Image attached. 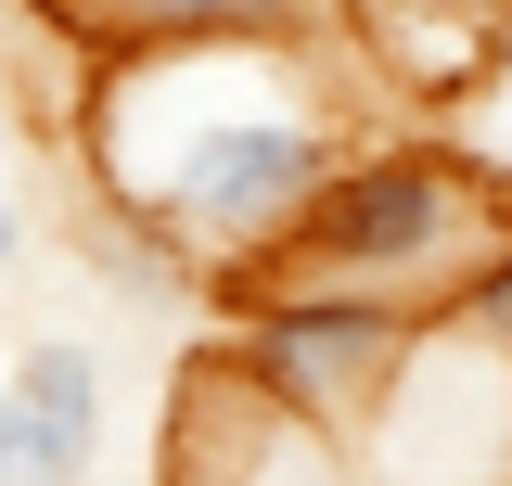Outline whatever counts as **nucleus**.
<instances>
[{
  "mask_svg": "<svg viewBox=\"0 0 512 486\" xmlns=\"http://www.w3.org/2000/svg\"><path fill=\"white\" fill-rule=\"evenodd\" d=\"M90 180L116 218L167 231L192 269L256 282L308 231L333 167L359 154V64L346 39H167L90 52Z\"/></svg>",
  "mask_w": 512,
  "mask_h": 486,
  "instance_id": "1",
  "label": "nucleus"
},
{
  "mask_svg": "<svg viewBox=\"0 0 512 486\" xmlns=\"http://www.w3.org/2000/svg\"><path fill=\"white\" fill-rule=\"evenodd\" d=\"M500 231H512V167L461 154V141H359L308 205V231L256 282H346V295H397L436 320Z\"/></svg>",
  "mask_w": 512,
  "mask_h": 486,
  "instance_id": "2",
  "label": "nucleus"
},
{
  "mask_svg": "<svg viewBox=\"0 0 512 486\" xmlns=\"http://www.w3.org/2000/svg\"><path fill=\"white\" fill-rule=\"evenodd\" d=\"M423 307L397 295H346V282H231V333L205 359L244 397L295 410L320 435H372V410L397 397V371L423 359Z\"/></svg>",
  "mask_w": 512,
  "mask_h": 486,
  "instance_id": "3",
  "label": "nucleus"
},
{
  "mask_svg": "<svg viewBox=\"0 0 512 486\" xmlns=\"http://www.w3.org/2000/svg\"><path fill=\"white\" fill-rule=\"evenodd\" d=\"M180 486H372V461L346 448V435L295 423V410H269V397H244L231 371L205 359L180 397Z\"/></svg>",
  "mask_w": 512,
  "mask_h": 486,
  "instance_id": "4",
  "label": "nucleus"
},
{
  "mask_svg": "<svg viewBox=\"0 0 512 486\" xmlns=\"http://www.w3.org/2000/svg\"><path fill=\"white\" fill-rule=\"evenodd\" d=\"M103 461V359L77 333H26L0 371V486H90Z\"/></svg>",
  "mask_w": 512,
  "mask_h": 486,
  "instance_id": "5",
  "label": "nucleus"
},
{
  "mask_svg": "<svg viewBox=\"0 0 512 486\" xmlns=\"http://www.w3.org/2000/svg\"><path fill=\"white\" fill-rule=\"evenodd\" d=\"M346 0H103L90 52H167V39H333Z\"/></svg>",
  "mask_w": 512,
  "mask_h": 486,
  "instance_id": "6",
  "label": "nucleus"
},
{
  "mask_svg": "<svg viewBox=\"0 0 512 486\" xmlns=\"http://www.w3.org/2000/svg\"><path fill=\"white\" fill-rule=\"evenodd\" d=\"M436 320H448V333H474V346H500V359H512V231L487 243L474 269H461V295H448Z\"/></svg>",
  "mask_w": 512,
  "mask_h": 486,
  "instance_id": "7",
  "label": "nucleus"
},
{
  "mask_svg": "<svg viewBox=\"0 0 512 486\" xmlns=\"http://www.w3.org/2000/svg\"><path fill=\"white\" fill-rule=\"evenodd\" d=\"M13 256H26V205L0 192V269H13Z\"/></svg>",
  "mask_w": 512,
  "mask_h": 486,
  "instance_id": "8",
  "label": "nucleus"
},
{
  "mask_svg": "<svg viewBox=\"0 0 512 486\" xmlns=\"http://www.w3.org/2000/svg\"><path fill=\"white\" fill-rule=\"evenodd\" d=\"M500 13H512V0H500Z\"/></svg>",
  "mask_w": 512,
  "mask_h": 486,
  "instance_id": "9",
  "label": "nucleus"
}]
</instances>
